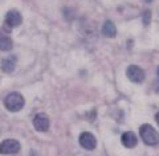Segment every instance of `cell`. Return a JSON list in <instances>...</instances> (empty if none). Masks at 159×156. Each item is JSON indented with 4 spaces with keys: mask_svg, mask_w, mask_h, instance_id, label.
Returning a JSON list of instances; mask_svg holds the SVG:
<instances>
[{
    "mask_svg": "<svg viewBox=\"0 0 159 156\" xmlns=\"http://www.w3.org/2000/svg\"><path fill=\"white\" fill-rule=\"evenodd\" d=\"M139 135L147 145H155L159 143V134L150 124H142L139 128Z\"/></svg>",
    "mask_w": 159,
    "mask_h": 156,
    "instance_id": "6da1fadb",
    "label": "cell"
},
{
    "mask_svg": "<svg viewBox=\"0 0 159 156\" xmlns=\"http://www.w3.org/2000/svg\"><path fill=\"white\" fill-rule=\"evenodd\" d=\"M4 105H6V107L8 111H11V113H17L20 111L23 107H24V105H25V100H24V97L21 94H19V93H11V94H8L6 99H4Z\"/></svg>",
    "mask_w": 159,
    "mask_h": 156,
    "instance_id": "7a4b0ae2",
    "label": "cell"
},
{
    "mask_svg": "<svg viewBox=\"0 0 159 156\" xmlns=\"http://www.w3.org/2000/svg\"><path fill=\"white\" fill-rule=\"evenodd\" d=\"M21 149V144L15 139H7L0 143V154L8 155V154H17Z\"/></svg>",
    "mask_w": 159,
    "mask_h": 156,
    "instance_id": "3957f363",
    "label": "cell"
},
{
    "mask_svg": "<svg viewBox=\"0 0 159 156\" xmlns=\"http://www.w3.org/2000/svg\"><path fill=\"white\" fill-rule=\"evenodd\" d=\"M33 126L39 132H47L49 130V126H51V120H49L47 114L39 113L33 118Z\"/></svg>",
    "mask_w": 159,
    "mask_h": 156,
    "instance_id": "277c9868",
    "label": "cell"
},
{
    "mask_svg": "<svg viewBox=\"0 0 159 156\" xmlns=\"http://www.w3.org/2000/svg\"><path fill=\"white\" fill-rule=\"evenodd\" d=\"M126 75L134 83H142L145 81V72H143V69L137 66V65H130L126 70Z\"/></svg>",
    "mask_w": 159,
    "mask_h": 156,
    "instance_id": "5b68a950",
    "label": "cell"
},
{
    "mask_svg": "<svg viewBox=\"0 0 159 156\" xmlns=\"http://www.w3.org/2000/svg\"><path fill=\"white\" fill-rule=\"evenodd\" d=\"M78 142H80V144H81L82 148H85L88 151H93L97 145L96 136L90 132H82L78 138Z\"/></svg>",
    "mask_w": 159,
    "mask_h": 156,
    "instance_id": "8992f818",
    "label": "cell"
},
{
    "mask_svg": "<svg viewBox=\"0 0 159 156\" xmlns=\"http://www.w3.org/2000/svg\"><path fill=\"white\" fill-rule=\"evenodd\" d=\"M21 23H23L21 15H20V12L15 11V9L9 11V12L6 15V24L8 25V27L16 28V27H19V25L21 24Z\"/></svg>",
    "mask_w": 159,
    "mask_h": 156,
    "instance_id": "52a82bcc",
    "label": "cell"
},
{
    "mask_svg": "<svg viewBox=\"0 0 159 156\" xmlns=\"http://www.w3.org/2000/svg\"><path fill=\"white\" fill-rule=\"evenodd\" d=\"M121 140H122V144L125 145L126 148H134L137 145V143H138L137 135L134 132H131V131H127V132L123 134Z\"/></svg>",
    "mask_w": 159,
    "mask_h": 156,
    "instance_id": "ba28073f",
    "label": "cell"
},
{
    "mask_svg": "<svg viewBox=\"0 0 159 156\" xmlns=\"http://www.w3.org/2000/svg\"><path fill=\"white\" fill-rule=\"evenodd\" d=\"M102 34L106 37H116L117 36V28L116 25H114L113 21H110V20H107V21L103 23L102 25Z\"/></svg>",
    "mask_w": 159,
    "mask_h": 156,
    "instance_id": "9c48e42d",
    "label": "cell"
},
{
    "mask_svg": "<svg viewBox=\"0 0 159 156\" xmlns=\"http://www.w3.org/2000/svg\"><path fill=\"white\" fill-rule=\"evenodd\" d=\"M16 66V57L9 56L7 58H4L2 61V70L4 73H12Z\"/></svg>",
    "mask_w": 159,
    "mask_h": 156,
    "instance_id": "30bf717a",
    "label": "cell"
},
{
    "mask_svg": "<svg viewBox=\"0 0 159 156\" xmlns=\"http://www.w3.org/2000/svg\"><path fill=\"white\" fill-rule=\"evenodd\" d=\"M12 48H13L12 38L6 36V34H3V33H0V50L8 52V50H11Z\"/></svg>",
    "mask_w": 159,
    "mask_h": 156,
    "instance_id": "8fae6325",
    "label": "cell"
},
{
    "mask_svg": "<svg viewBox=\"0 0 159 156\" xmlns=\"http://www.w3.org/2000/svg\"><path fill=\"white\" fill-rule=\"evenodd\" d=\"M150 20H151V12L150 11H145L143 12V24L148 25L150 24Z\"/></svg>",
    "mask_w": 159,
    "mask_h": 156,
    "instance_id": "7c38bea8",
    "label": "cell"
},
{
    "mask_svg": "<svg viewBox=\"0 0 159 156\" xmlns=\"http://www.w3.org/2000/svg\"><path fill=\"white\" fill-rule=\"evenodd\" d=\"M155 120H157V123L159 126V113H157V115H155Z\"/></svg>",
    "mask_w": 159,
    "mask_h": 156,
    "instance_id": "4fadbf2b",
    "label": "cell"
},
{
    "mask_svg": "<svg viewBox=\"0 0 159 156\" xmlns=\"http://www.w3.org/2000/svg\"><path fill=\"white\" fill-rule=\"evenodd\" d=\"M157 75H158V81H159V68L157 69Z\"/></svg>",
    "mask_w": 159,
    "mask_h": 156,
    "instance_id": "5bb4252c",
    "label": "cell"
},
{
    "mask_svg": "<svg viewBox=\"0 0 159 156\" xmlns=\"http://www.w3.org/2000/svg\"><path fill=\"white\" fill-rule=\"evenodd\" d=\"M145 2H146V3H151V2H152V0H145Z\"/></svg>",
    "mask_w": 159,
    "mask_h": 156,
    "instance_id": "9a60e30c",
    "label": "cell"
}]
</instances>
